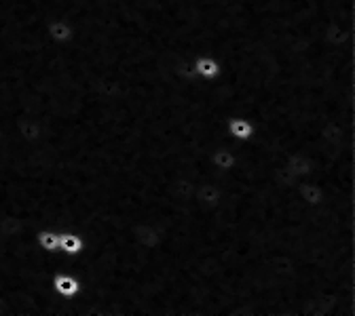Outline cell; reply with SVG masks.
<instances>
[{"label": "cell", "instance_id": "8", "mask_svg": "<svg viewBox=\"0 0 355 316\" xmlns=\"http://www.w3.org/2000/svg\"><path fill=\"white\" fill-rule=\"evenodd\" d=\"M36 245L44 253H60V232L53 228H40L36 232Z\"/></svg>", "mask_w": 355, "mask_h": 316}, {"label": "cell", "instance_id": "6", "mask_svg": "<svg viewBox=\"0 0 355 316\" xmlns=\"http://www.w3.org/2000/svg\"><path fill=\"white\" fill-rule=\"evenodd\" d=\"M193 72L197 78L214 80L222 74V64L214 55H197L193 59Z\"/></svg>", "mask_w": 355, "mask_h": 316}, {"label": "cell", "instance_id": "2", "mask_svg": "<svg viewBox=\"0 0 355 316\" xmlns=\"http://www.w3.org/2000/svg\"><path fill=\"white\" fill-rule=\"evenodd\" d=\"M298 198L309 207V209H328L330 213H334L328 203H326V192L324 188L315 182V179H302V182L298 184V190H296ZM338 215V213H336ZM345 217V215H340ZM345 219H351V217H345Z\"/></svg>", "mask_w": 355, "mask_h": 316}, {"label": "cell", "instance_id": "4", "mask_svg": "<svg viewBox=\"0 0 355 316\" xmlns=\"http://www.w3.org/2000/svg\"><path fill=\"white\" fill-rule=\"evenodd\" d=\"M209 162L214 169L222 171V173H235L239 169V152L233 148H218L209 154Z\"/></svg>", "mask_w": 355, "mask_h": 316}, {"label": "cell", "instance_id": "7", "mask_svg": "<svg viewBox=\"0 0 355 316\" xmlns=\"http://www.w3.org/2000/svg\"><path fill=\"white\" fill-rule=\"evenodd\" d=\"M60 253L70 255V257H78L85 251V241L80 234L72 232V230H64L60 232Z\"/></svg>", "mask_w": 355, "mask_h": 316}, {"label": "cell", "instance_id": "5", "mask_svg": "<svg viewBox=\"0 0 355 316\" xmlns=\"http://www.w3.org/2000/svg\"><path fill=\"white\" fill-rule=\"evenodd\" d=\"M47 36L53 44H60V47H66V44L72 42L74 38V28L68 19L64 17H55L47 24Z\"/></svg>", "mask_w": 355, "mask_h": 316}, {"label": "cell", "instance_id": "3", "mask_svg": "<svg viewBox=\"0 0 355 316\" xmlns=\"http://www.w3.org/2000/svg\"><path fill=\"white\" fill-rule=\"evenodd\" d=\"M51 287L64 299H74L80 293V281L68 270H55L51 277Z\"/></svg>", "mask_w": 355, "mask_h": 316}, {"label": "cell", "instance_id": "1", "mask_svg": "<svg viewBox=\"0 0 355 316\" xmlns=\"http://www.w3.org/2000/svg\"><path fill=\"white\" fill-rule=\"evenodd\" d=\"M227 133H229V138L231 140H235L237 144H243V146H250L252 148V140H254V135H256V127H254V122L248 118V116H241V114H237V116H231L229 120H227ZM254 152V150H252ZM256 158V156H254ZM258 162V160H256ZM260 169V167H258ZM262 173V171H260ZM264 177V175H262ZM266 179V177H264ZM277 190V188H275ZM284 194V192H282ZM292 198H296V196H292Z\"/></svg>", "mask_w": 355, "mask_h": 316}]
</instances>
